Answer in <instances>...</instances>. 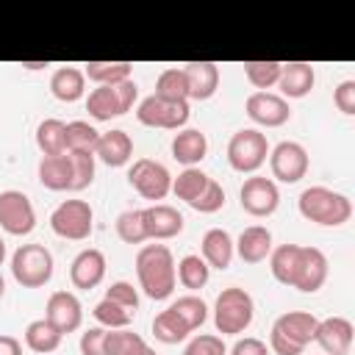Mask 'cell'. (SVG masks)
<instances>
[{
	"label": "cell",
	"instance_id": "obj_34",
	"mask_svg": "<svg viewBox=\"0 0 355 355\" xmlns=\"http://www.w3.org/2000/svg\"><path fill=\"white\" fill-rule=\"evenodd\" d=\"M208 180H211V178H208L202 169L186 166L178 178H172V191H175L178 200H183V202L189 205V202H194V200L202 194V189L208 186Z\"/></svg>",
	"mask_w": 355,
	"mask_h": 355
},
{
	"label": "cell",
	"instance_id": "obj_39",
	"mask_svg": "<svg viewBox=\"0 0 355 355\" xmlns=\"http://www.w3.org/2000/svg\"><path fill=\"white\" fill-rule=\"evenodd\" d=\"M116 236L125 241V244H141L147 239V225H144V214L139 208H130V211H122L116 216Z\"/></svg>",
	"mask_w": 355,
	"mask_h": 355
},
{
	"label": "cell",
	"instance_id": "obj_23",
	"mask_svg": "<svg viewBox=\"0 0 355 355\" xmlns=\"http://www.w3.org/2000/svg\"><path fill=\"white\" fill-rule=\"evenodd\" d=\"M200 250H202L200 258H202L211 269H227L230 261H233V255H236L233 239H230V233L222 230V227H211V230H205Z\"/></svg>",
	"mask_w": 355,
	"mask_h": 355
},
{
	"label": "cell",
	"instance_id": "obj_7",
	"mask_svg": "<svg viewBox=\"0 0 355 355\" xmlns=\"http://www.w3.org/2000/svg\"><path fill=\"white\" fill-rule=\"evenodd\" d=\"M50 227L67 241H83L94 227V211L86 200H64L50 214Z\"/></svg>",
	"mask_w": 355,
	"mask_h": 355
},
{
	"label": "cell",
	"instance_id": "obj_12",
	"mask_svg": "<svg viewBox=\"0 0 355 355\" xmlns=\"http://www.w3.org/2000/svg\"><path fill=\"white\" fill-rule=\"evenodd\" d=\"M239 202L250 216H272L280 205V191L272 178L252 175L239 189Z\"/></svg>",
	"mask_w": 355,
	"mask_h": 355
},
{
	"label": "cell",
	"instance_id": "obj_41",
	"mask_svg": "<svg viewBox=\"0 0 355 355\" xmlns=\"http://www.w3.org/2000/svg\"><path fill=\"white\" fill-rule=\"evenodd\" d=\"M186 324H189V330H197L205 319H208V305L197 297V294H186V297H178L172 305H169Z\"/></svg>",
	"mask_w": 355,
	"mask_h": 355
},
{
	"label": "cell",
	"instance_id": "obj_20",
	"mask_svg": "<svg viewBox=\"0 0 355 355\" xmlns=\"http://www.w3.org/2000/svg\"><path fill=\"white\" fill-rule=\"evenodd\" d=\"M233 247H236V252H239V258L244 263H261L272 252V233L263 225H250V227H244L239 233Z\"/></svg>",
	"mask_w": 355,
	"mask_h": 355
},
{
	"label": "cell",
	"instance_id": "obj_51",
	"mask_svg": "<svg viewBox=\"0 0 355 355\" xmlns=\"http://www.w3.org/2000/svg\"><path fill=\"white\" fill-rule=\"evenodd\" d=\"M22 67L25 69H42V67H47V61H22Z\"/></svg>",
	"mask_w": 355,
	"mask_h": 355
},
{
	"label": "cell",
	"instance_id": "obj_26",
	"mask_svg": "<svg viewBox=\"0 0 355 355\" xmlns=\"http://www.w3.org/2000/svg\"><path fill=\"white\" fill-rule=\"evenodd\" d=\"M50 92L61 103H75L86 92V75L78 67H58L50 75Z\"/></svg>",
	"mask_w": 355,
	"mask_h": 355
},
{
	"label": "cell",
	"instance_id": "obj_28",
	"mask_svg": "<svg viewBox=\"0 0 355 355\" xmlns=\"http://www.w3.org/2000/svg\"><path fill=\"white\" fill-rule=\"evenodd\" d=\"M86 111L97 122H108L111 116H122L116 86H97V89H92L89 97H86Z\"/></svg>",
	"mask_w": 355,
	"mask_h": 355
},
{
	"label": "cell",
	"instance_id": "obj_15",
	"mask_svg": "<svg viewBox=\"0 0 355 355\" xmlns=\"http://www.w3.org/2000/svg\"><path fill=\"white\" fill-rule=\"evenodd\" d=\"M44 319L64 336L75 333L83 322V305L72 291H53L47 305H44Z\"/></svg>",
	"mask_w": 355,
	"mask_h": 355
},
{
	"label": "cell",
	"instance_id": "obj_48",
	"mask_svg": "<svg viewBox=\"0 0 355 355\" xmlns=\"http://www.w3.org/2000/svg\"><path fill=\"white\" fill-rule=\"evenodd\" d=\"M230 355H269V347L255 336H244L230 347Z\"/></svg>",
	"mask_w": 355,
	"mask_h": 355
},
{
	"label": "cell",
	"instance_id": "obj_25",
	"mask_svg": "<svg viewBox=\"0 0 355 355\" xmlns=\"http://www.w3.org/2000/svg\"><path fill=\"white\" fill-rule=\"evenodd\" d=\"M39 183L50 191H69L72 189V161L69 153L61 155H42L39 161Z\"/></svg>",
	"mask_w": 355,
	"mask_h": 355
},
{
	"label": "cell",
	"instance_id": "obj_1",
	"mask_svg": "<svg viewBox=\"0 0 355 355\" xmlns=\"http://www.w3.org/2000/svg\"><path fill=\"white\" fill-rule=\"evenodd\" d=\"M136 277L139 288L150 300H166L175 291V258L166 244H144L136 252Z\"/></svg>",
	"mask_w": 355,
	"mask_h": 355
},
{
	"label": "cell",
	"instance_id": "obj_22",
	"mask_svg": "<svg viewBox=\"0 0 355 355\" xmlns=\"http://www.w3.org/2000/svg\"><path fill=\"white\" fill-rule=\"evenodd\" d=\"M94 158H100L105 166H125L133 158V139L119 128L100 133V141L94 147Z\"/></svg>",
	"mask_w": 355,
	"mask_h": 355
},
{
	"label": "cell",
	"instance_id": "obj_14",
	"mask_svg": "<svg viewBox=\"0 0 355 355\" xmlns=\"http://www.w3.org/2000/svg\"><path fill=\"white\" fill-rule=\"evenodd\" d=\"M244 111L255 125H263V128H280L291 119L288 100L275 92H252L244 103Z\"/></svg>",
	"mask_w": 355,
	"mask_h": 355
},
{
	"label": "cell",
	"instance_id": "obj_53",
	"mask_svg": "<svg viewBox=\"0 0 355 355\" xmlns=\"http://www.w3.org/2000/svg\"><path fill=\"white\" fill-rule=\"evenodd\" d=\"M6 294V280H3V275H0V297Z\"/></svg>",
	"mask_w": 355,
	"mask_h": 355
},
{
	"label": "cell",
	"instance_id": "obj_19",
	"mask_svg": "<svg viewBox=\"0 0 355 355\" xmlns=\"http://www.w3.org/2000/svg\"><path fill=\"white\" fill-rule=\"evenodd\" d=\"M189 100H208L219 89V67L214 61H189L183 64Z\"/></svg>",
	"mask_w": 355,
	"mask_h": 355
},
{
	"label": "cell",
	"instance_id": "obj_3",
	"mask_svg": "<svg viewBox=\"0 0 355 355\" xmlns=\"http://www.w3.org/2000/svg\"><path fill=\"white\" fill-rule=\"evenodd\" d=\"M319 319L311 311H288L275 319L269 333V352L275 355H302L316 336Z\"/></svg>",
	"mask_w": 355,
	"mask_h": 355
},
{
	"label": "cell",
	"instance_id": "obj_49",
	"mask_svg": "<svg viewBox=\"0 0 355 355\" xmlns=\"http://www.w3.org/2000/svg\"><path fill=\"white\" fill-rule=\"evenodd\" d=\"M116 94H119L122 114H128V111L133 108L136 97H139V86H136V80H122V83H116Z\"/></svg>",
	"mask_w": 355,
	"mask_h": 355
},
{
	"label": "cell",
	"instance_id": "obj_10",
	"mask_svg": "<svg viewBox=\"0 0 355 355\" xmlns=\"http://www.w3.org/2000/svg\"><path fill=\"white\" fill-rule=\"evenodd\" d=\"M136 119L147 128H164V130H180L189 122V103H169L155 94L144 97L136 108Z\"/></svg>",
	"mask_w": 355,
	"mask_h": 355
},
{
	"label": "cell",
	"instance_id": "obj_36",
	"mask_svg": "<svg viewBox=\"0 0 355 355\" xmlns=\"http://www.w3.org/2000/svg\"><path fill=\"white\" fill-rule=\"evenodd\" d=\"M147 349V341L128 330V327H119V330H105V355H141Z\"/></svg>",
	"mask_w": 355,
	"mask_h": 355
},
{
	"label": "cell",
	"instance_id": "obj_18",
	"mask_svg": "<svg viewBox=\"0 0 355 355\" xmlns=\"http://www.w3.org/2000/svg\"><path fill=\"white\" fill-rule=\"evenodd\" d=\"M141 214H144V225H147V239L164 241V239H175L183 230V216L172 205L155 202L150 208H141Z\"/></svg>",
	"mask_w": 355,
	"mask_h": 355
},
{
	"label": "cell",
	"instance_id": "obj_54",
	"mask_svg": "<svg viewBox=\"0 0 355 355\" xmlns=\"http://www.w3.org/2000/svg\"><path fill=\"white\" fill-rule=\"evenodd\" d=\"M141 355H158V352H155V349H150V347H147V349H144V352H141Z\"/></svg>",
	"mask_w": 355,
	"mask_h": 355
},
{
	"label": "cell",
	"instance_id": "obj_2",
	"mask_svg": "<svg viewBox=\"0 0 355 355\" xmlns=\"http://www.w3.org/2000/svg\"><path fill=\"white\" fill-rule=\"evenodd\" d=\"M297 208H300L302 219L324 225V227H338V225L349 222V216H352L349 197L341 191H333L327 186H308L300 194Z\"/></svg>",
	"mask_w": 355,
	"mask_h": 355
},
{
	"label": "cell",
	"instance_id": "obj_43",
	"mask_svg": "<svg viewBox=\"0 0 355 355\" xmlns=\"http://www.w3.org/2000/svg\"><path fill=\"white\" fill-rule=\"evenodd\" d=\"M183 355H227V347H225L222 336L200 333V336H194V338L186 344Z\"/></svg>",
	"mask_w": 355,
	"mask_h": 355
},
{
	"label": "cell",
	"instance_id": "obj_40",
	"mask_svg": "<svg viewBox=\"0 0 355 355\" xmlns=\"http://www.w3.org/2000/svg\"><path fill=\"white\" fill-rule=\"evenodd\" d=\"M92 316H94L97 324L105 327V330H119V327H128V324L133 322V313H130L128 308H122V305H116V302H111V300H105V297L94 305Z\"/></svg>",
	"mask_w": 355,
	"mask_h": 355
},
{
	"label": "cell",
	"instance_id": "obj_30",
	"mask_svg": "<svg viewBox=\"0 0 355 355\" xmlns=\"http://www.w3.org/2000/svg\"><path fill=\"white\" fill-rule=\"evenodd\" d=\"M155 97L169 103H189V83L183 67H169L155 78Z\"/></svg>",
	"mask_w": 355,
	"mask_h": 355
},
{
	"label": "cell",
	"instance_id": "obj_6",
	"mask_svg": "<svg viewBox=\"0 0 355 355\" xmlns=\"http://www.w3.org/2000/svg\"><path fill=\"white\" fill-rule=\"evenodd\" d=\"M266 155H269V141L255 128L236 130L227 141V164L241 175L261 169L266 164Z\"/></svg>",
	"mask_w": 355,
	"mask_h": 355
},
{
	"label": "cell",
	"instance_id": "obj_44",
	"mask_svg": "<svg viewBox=\"0 0 355 355\" xmlns=\"http://www.w3.org/2000/svg\"><path fill=\"white\" fill-rule=\"evenodd\" d=\"M194 211H200V214H216L222 205H225V189L211 178L208 180V186L202 189V194L194 200V202H189Z\"/></svg>",
	"mask_w": 355,
	"mask_h": 355
},
{
	"label": "cell",
	"instance_id": "obj_45",
	"mask_svg": "<svg viewBox=\"0 0 355 355\" xmlns=\"http://www.w3.org/2000/svg\"><path fill=\"white\" fill-rule=\"evenodd\" d=\"M105 300H111V302L128 308L130 313H136V308H139V291H136L133 283H128V280H116V283H111V286L105 288Z\"/></svg>",
	"mask_w": 355,
	"mask_h": 355
},
{
	"label": "cell",
	"instance_id": "obj_46",
	"mask_svg": "<svg viewBox=\"0 0 355 355\" xmlns=\"http://www.w3.org/2000/svg\"><path fill=\"white\" fill-rule=\"evenodd\" d=\"M333 103H336V108L341 114L352 116L355 114V80H341L336 86V92H333Z\"/></svg>",
	"mask_w": 355,
	"mask_h": 355
},
{
	"label": "cell",
	"instance_id": "obj_33",
	"mask_svg": "<svg viewBox=\"0 0 355 355\" xmlns=\"http://www.w3.org/2000/svg\"><path fill=\"white\" fill-rule=\"evenodd\" d=\"M189 333H191L189 324H186L172 308L161 311V313L153 319V336H155L161 344H178V341H186Z\"/></svg>",
	"mask_w": 355,
	"mask_h": 355
},
{
	"label": "cell",
	"instance_id": "obj_11",
	"mask_svg": "<svg viewBox=\"0 0 355 355\" xmlns=\"http://www.w3.org/2000/svg\"><path fill=\"white\" fill-rule=\"evenodd\" d=\"M311 158L308 150L300 141H280L269 150V169L272 178H277L280 183H297L308 175Z\"/></svg>",
	"mask_w": 355,
	"mask_h": 355
},
{
	"label": "cell",
	"instance_id": "obj_17",
	"mask_svg": "<svg viewBox=\"0 0 355 355\" xmlns=\"http://www.w3.org/2000/svg\"><path fill=\"white\" fill-rule=\"evenodd\" d=\"M103 277H105V255L100 250L86 247V250H80L72 258V263H69V280H72L75 288L89 291V288L100 286Z\"/></svg>",
	"mask_w": 355,
	"mask_h": 355
},
{
	"label": "cell",
	"instance_id": "obj_47",
	"mask_svg": "<svg viewBox=\"0 0 355 355\" xmlns=\"http://www.w3.org/2000/svg\"><path fill=\"white\" fill-rule=\"evenodd\" d=\"M80 355H105V327H89L80 336Z\"/></svg>",
	"mask_w": 355,
	"mask_h": 355
},
{
	"label": "cell",
	"instance_id": "obj_16",
	"mask_svg": "<svg viewBox=\"0 0 355 355\" xmlns=\"http://www.w3.org/2000/svg\"><path fill=\"white\" fill-rule=\"evenodd\" d=\"M352 336H355V327L349 319L327 316V319H319L313 341L324 349V355H347L352 347Z\"/></svg>",
	"mask_w": 355,
	"mask_h": 355
},
{
	"label": "cell",
	"instance_id": "obj_32",
	"mask_svg": "<svg viewBox=\"0 0 355 355\" xmlns=\"http://www.w3.org/2000/svg\"><path fill=\"white\" fill-rule=\"evenodd\" d=\"M175 275H178V280H180L183 288L200 291L208 283V277H211V266L200 255H183L178 261V266H175Z\"/></svg>",
	"mask_w": 355,
	"mask_h": 355
},
{
	"label": "cell",
	"instance_id": "obj_38",
	"mask_svg": "<svg viewBox=\"0 0 355 355\" xmlns=\"http://www.w3.org/2000/svg\"><path fill=\"white\" fill-rule=\"evenodd\" d=\"M280 69H283L280 61H247V64H244V75H247V80H250L258 92H266L269 86H277Z\"/></svg>",
	"mask_w": 355,
	"mask_h": 355
},
{
	"label": "cell",
	"instance_id": "obj_52",
	"mask_svg": "<svg viewBox=\"0 0 355 355\" xmlns=\"http://www.w3.org/2000/svg\"><path fill=\"white\" fill-rule=\"evenodd\" d=\"M3 261H6V241L0 239V266H3Z\"/></svg>",
	"mask_w": 355,
	"mask_h": 355
},
{
	"label": "cell",
	"instance_id": "obj_31",
	"mask_svg": "<svg viewBox=\"0 0 355 355\" xmlns=\"http://www.w3.org/2000/svg\"><path fill=\"white\" fill-rule=\"evenodd\" d=\"M36 144L42 155H61L67 153V125L61 119H42L36 128Z\"/></svg>",
	"mask_w": 355,
	"mask_h": 355
},
{
	"label": "cell",
	"instance_id": "obj_9",
	"mask_svg": "<svg viewBox=\"0 0 355 355\" xmlns=\"http://www.w3.org/2000/svg\"><path fill=\"white\" fill-rule=\"evenodd\" d=\"M0 227L8 236H28L36 227V211L28 194L17 189L0 191Z\"/></svg>",
	"mask_w": 355,
	"mask_h": 355
},
{
	"label": "cell",
	"instance_id": "obj_29",
	"mask_svg": "<svg viewBox=\"0 0 355 355\" xmlns=\"http://www.w3.org/2000/svg\"><path fill=\"white\" fill-rule=\"evenodd\" d=\"M61 333L47 322V319H33L28 327H25V347L31 352H39V355H47V352H55L58 344H61Z\"/></svg>",
	"mask_w": 355,
	"mask_h": 355
},
{
	"label": "cell",
	"instance_id": "obj_42",
	"mask_svg": "<svg viewBox=\"0 0 355 355\" xmlns=\"http://www.w3.org/2000/svg\"><path fill=\"white\" fill-rule=\"evenodd\" d=\"M69 161H72V189L69 191H83L92 186L94 180V153H69Z\"/></svg>",
	"mask_w": 355,
	"mask_h": 355
},
{
	"label": "cell",
	"instance_id": "obj_8",
	"mask_svg": "<svg viewBox=\"0 0 355 355\" xmlns=\"http://www.w3.org/2000/svg\"><path fill=\"white\" fill-rule=\"evenodd\" d=\"M128 183L144 197V200H164L172 191V175L161 161L153 158H136L128 169Z\"/></svg>",
	"mask_w": 355,
	"mask_h": 355
},
{
	"label": "cell",
	"instance_id": "obj_21",
	"mask_svg": "<svg viewBox=\"0 0 355 355\" xmlns=\"http://www.w3.org/2000/svg\"><path fill=\"white\" fill-rule=\"evenodd\" d=\"M313 83H316V72H313V67L308 61H288V64H283L280 80H277L280 97H291V100L305 97L313 89Z\"/></svg>",
	"mask_w": 355,
	"mask_h": 355
},
{
	"label": "cell",
	"instance_id": "obj_37",
	"mask_svg": "<svg viewBox=\"0 0 355 355\" xmlns=\"http://www.w3.org/2000/svg\"><path fill=\"white\" fill-rule=\"evenodd\" d=\"M100 141V130L83 119L67 122V153H94Z\"/></svg>",
	"mask_w": 355,
	"mask_h": 355
},
{
	"label": "cell",
	"instance_id": "obj_13",
	"mask_svg": "<svg viewBox=\"0 0 355 355\" xmlns=\"http://www.w3.org/2000/svg\"><path fill=\"white\" fill-rule=\"evenodd\" d=\"M327 280V255L319 247H302L300 244V255H297V266H294V277H291V288L313 294L324 286Z\"/></svg>",
	"mask_w": 355,
	"mask_h": 355
},
{
	"label": "cell",
	"instance_id": "obj_35",
	"mask_svg": "<svg viewBox=\"0 0 355 355\" xmlns=\"http://www.w3.org/2000/svg\"><path fill=\"white\" fill-rule=\"evenodd\" d=\"M297 255H300V244H280L269 252V272L277 283L291 286L294 277V266H297Z\"/></svg>",
	"mask_w": 355,
	"mask_h": 355
},
{
	"label": "cell",
	"instance_id": "obj_24",
	"mask_svg": "<svg viewBox=\"0 0 355 355\" xmlns=\"http://www.w3.org/2000/svg\"><path fill=\"white\" fill-rule=\"evenodd\" d=\"M208 153V139L197 128H180L172 139V158L180 161L183 166H194L205 158Z\"/></svg>",
	"mask_w": 355,
	"mask_h": 355
},
{
	"label": "cell",
	"instance_id": "obj_4",
	"mask_svg": "<svg viewBox=\"0 0 355 355\" xmlns=\"http://www.w3.org/2000/svg\"><path fill=\"white\" fill-rule=\"evenodd\" d=\"M252 316H255V302L244 288L227 286L219 291V297L214 302V324L222 336L244 333L252 324Z\"/></svg>",
	"mask_w": 355,
	"mask_h": 355
},
{
	"label": "cell",
	"instance_id": "obj_5",
	"mask_svg": "<svg viewBox=\"0 0 355 355\" xmlns=\"http://www.w3.org/2000/svg\"><path fill=\"white\" fill-rule=\"evenodd\" d=\"M11 275L22 288H42L53 277V252L44 244H19L11 255Z\"/></svg>",
	"mask_w": 355,
	"mask_h": 355
},
{
	"label": "cell",
	"instance_id": "obj_50",
	"mask_svg": "<svg viewBox=\"0 0 355 355\" xmlns=\"http://www.w3.org/2000/svg\"><path fill=\"white\" fill-rule=\"evenodd\" d=\"M0 355H22V344L14 336H0Z\"/></svg>",
	"mask_w": 355,
	"mask_h": 355
},
{
	"label": "cell",
	"instance_id": "obj_27",
	"mask_svg": "<svg viewBox=\"0 0 355 355\" xmlns=\"http://www.w3.org/2000/svg\"><path fill=\"white\" fill-rule=\"evenodd\" d=\"M130 72H133L130 61H86L83 64V75L97 86H116L122 80H130Z\"/></svg>",
	"mask_w": 355,
	"mask_h": 355
}]
</instances>
